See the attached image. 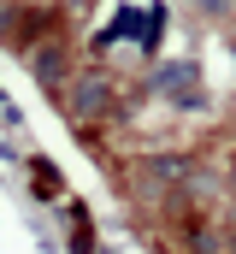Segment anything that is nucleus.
Masks as SVG:
<instances>
[{
	"mask_svg": "<svg viewBox=\"0 0 236 254\" xmlns=\"http://www.w3.org/2000/svg\"><path fill=\"white\" fill-rule=\"evenodd\" d=\"M154 89H160V95H172L177 107H201V77H195V65H160Z\"/></svg>",
	"mask_w": 236,
	"mask_h": 254,
	"instance_id": "nucleus-2",
	"label": "nucleus"
},
{
	"mask_svg": "<svg viewBox=\"0 0 236 254\" xmlns=\"http://www.w3.org/2000/svg\"><path fill=\"white\" fill-rule=\"evenodd\" d=\"M30 71H36L42 89H54L59 77H65V54H59V42H54V48H36V54H30Z\"/></svg>",
	"mask_w": 236,
	"mask_h": 254,
	"instance_id": "nucleus-3",
	"label": "nucleus"
},
{
	"mask_svg": "<svg viewBox=\"0 0 236 254\" xmlns=\"http://www.w3.org/2000/svg\"><path fill=\"white\" fill-rule=\"evenodd\" d=\"M107 107H113V89L101 83V71H89V77L71 83V119H101Z\"/></svg>",
	"mask_w": 236,
	"mask_h": 254,
	"instance_id": "nucleus-1",
	"label": "nucleus"
},
{
	"mask_svg": "<svg viewBox=\"0 0 236 254\" xmlns=\"http://www.w3.org/2000/svg\"><path fill=\"white\" fill-rule=\"evenodd\" d=\"M148 184H183L189 178V160H177V154H160V160H148V172H142Z\"/></svg>",
	"mask_w": 236,
	"mask_h": 254,
	"instance_id": "nucleus-4",
	"label": "nucleus"
}]
</instances>
